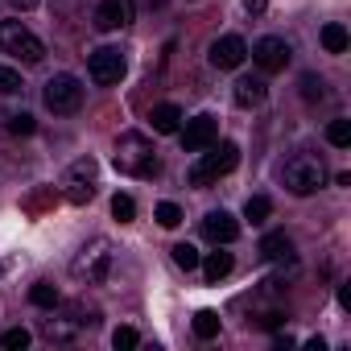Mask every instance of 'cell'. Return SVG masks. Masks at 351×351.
Returning <instances> with one entry per match:
<instances>
[{"label": "cell", "mask_w": 351, "mask_h": 351, "mask_svg": "<svg viewBox=\"0 0 351 351\" xmlns=\"http://www.w3.org/2000/svg\"><path fill=\"white\" fill-rule=\"evenodd\" d=\"M240 165V145L236 141H219L211 153H199V161L186 169V178H191V186H211V182H219L223 173H232Z\"/></svg>", "instance_id": "obj_3"}, {"label": "cell", "mask_w": 351, "mask_h": 351, "mask_svg": "<svg viewBox=\"0 0 351 351\" xmlns=\"http://www.w3.org/2000/svg\"><path fill=\"white\" fill-rule=\"evenodd\" d=\"M149 120H153V132H178L182 128V108L178 104H157Z\"/></svg>", "instance_id": "obj_17"}, {"label": "cell", "mask_w": 351, "mask_h": 351, "mask_svg": "<svg viewBox=\"0 0 351 351\" xmlns=\"http://www.w3.org/2000/svg\"><path fill=\"white\" fill-rule=\"evenodd\" d=\"M211 66L215 71H236L244 58H248V46H244V38H236V34H228V38H219V42H211Z\"/></svg>", "instance_id": "obj_12"}, {"label": "cell", "mask_w": 351, "mask_h": 351, "mask_svg": "<svg viewBox=\"0 0 351 351\" xmlns=\"http://www.w3.org/2000/svg\"><path fill=\"white\" fill-rule=\"evenodd\" d=\"M66 314H71V318H50V322H46V339H50V343H54V339H58V343H62V339H75L83 326H95V322H99V318H83V306H71Z\"/></svg>", "instance_id": "obj_13"}, {"label": "cell", "mask_w": 351, "mask_h": 351, "mask_svg": "<svg viewBox=\"0 0 351 351\" xmlns=\"http://www.w3.org/2000/svg\"><path fill=\"white\" fill-rule=\"evenodd\" d=\"M0 50L13 54V58H21V62H29V66L46 58L42 38L29 25H21V21H0Z\"/></svg>", "instance_id": "obj_5"}, {"label": "cell", "mask_w": 351, "mask_h": 351, "mask_svg": "<svg viewBox=\"0 0 351 351\" xmlns=\"http://www.w3.org/2000/svg\"><path fill=\"white\" fill-rule=\"evenodd\" d=\"M215 141H219V120H215L211 112L186 120V128H182V149H186V153H203V149H211Z\"/></svg>", "instance_id": "obj_10"}, {"label": "cell", "mask_w": 351, "mask_h": 351, "mask_svg": "<svg viewBox=\"0 0 351 351\" xmlns=\"http://www.w3.org/2000/svg\"><path fill=\"white\" fill-rule=\"evenodd\" d=\"M289 58H293V50H289V42H285V38H261V42L252 46V62H256L265 75L285 71V66H289Z\"/></svg>", "instance_id": "obj_9"}, {"label": "cell", "mask_w": 351, "mask_h": 351, "mask_svg": "<svg viewBox=\"0 0 351 351\" xmlns=\"http://www.w3.org/2000/svg\"><path fill=\"white\" fill-rule=\"evenodd\" d=\"M112 215H116L120 223H128V219L136 215V203H132V195H116V199H112Z\"/></svg>", "instance_id": "obj_30"}, {"label": "cell", "mask_w": 351, "mask_h": 351, "mask_svg": "<svg viewBox=\"0 0 351 351\" xmlns=\"http://www.w3.org/2000/svg\"><path fill=\"white\" fill-rule=\"evenodd\" d=\"M236 104L240 108H261L265 104V95H269V87H265V79H252V75H244V79H236Z\"/></svg>", "instance_id": "obj_15"}, {"label": "cell", "mask_w": 351, "mask_h": 351, "mask_svg": "<svg viewBox=\"0 0 351 351\" xmlns=\"http://www.w3.org/2000/svg\"><path fill=\"white\" fill-rule=\"evenodd\" d=\"M9 5H13V9H21V13H25V9H38V5H42V0H9Z\"/></svg>", "instance_id": "obj_32"}, {"label": "cell", "mask_w": 351, "mask_h": 351, "mask_svg": "<svg viewBox=\"0 0 351 351\" xmlns=\"http://www.w3.org/2000/svg\"><path fill=\"white\" fill-rule=\"evenodd\" d=\"M95 173H99L95 157H79V161H71V169L62 173V195H66V203L83 207V203L95 199Z\"/></svg>", "instance_id": "obj_6"}, {"label": "cell", "mask_w": 351, "mask_h": 351, "mask_svg": "<svg viewBox=\"0 0 351 351\" xmlns=\"http://www.w3.org/2000/svg\"><path fill=\"white\" fill-rule=\"evenodd\" d=\"M9 132L13 136H34L38 132V120L29 112H17V116H9Z\"/></svg>", "instance_id": "obj_26"}, {"label": "cell", "mask_w": 351, "mask_h": 351, "mask_svg": "<svg viewBox=\"0 0 351 351\" xmlns=\"http://www.w3.org/2000/svg\"><path fill=\"white\" fill-rule=\"evenodd\" d=\"M265 5H269V0H244V9H248V13H265Z\"/></svg>", "instance_id": "obj_33"}, {"label": "cell", "mask_w": 351, "mask_h": 351, "mask_svg": "<svg viewBox=\"0 0 351 351\" xmlns=\"http://www.w3.org/2000/svg\"><path fill=\"white\" fill-rule=\"evenodd\" d=\"M132 17H136V0H99L95 5V29L104 34L132 25Z\"/></svg>", "instance_id": "obj_11"}, {"label": "cell", "mask_w": 351, "mask_h": 351, "mask_svg": "<svg viewBox=\"0 0 351 351\" xmlns=\"http://www.w3.org/2000/svg\"><path fill=\"white\" fill-rule=\"evenodd\" d=\"M112 261H116L112 240H108V236H95V240H87V244L75 252L71 273H75L79 281H87V285H104L108 273H112Z\"/></svg>", "instance_id": "obj_2"}, {"label": "cell", "mask_w": 351, "mask_h": 351, "mask_svg": "<svg viewBox=\"0 0 351 351\" xmlns=\"http://www.w3.org/2000/svg\"><path fill=\"white\" fill-rule=\"evenodd\" d=\"M318 42H322V50H326V54H343L351 38H347V29H343L339 21H330V25H322V34H318Z\"/></svg>", "instance_id": "obj_18"}, {"label": "cell", "mask_w": 351, "mask_h": 351, "mask_svg": "<svg viewBox=\"0 0 351 351\" xmlns=\"http://www.w3.org/2000/svg\"><path fill=\"white\" fill-rule=\"evenodd\" d=\"M273 215V203L265 199V195H252L248 203H244V219H252V223H265Z\"/></svg>", "instance_id": "obj_20"}, {"label": "cell", "mask_w": 351, "mask_h": 351, "mask_svg": "<svg viewBox=\"0 0 351 351\" xmlns=\"http://www.w3.org/2000/svg\"><path fill=\"white\" fill-rule=\"evenodd\" d=\"M195 335L199 339H215L219 335V314L215 310H199L195 314Z\"/></svg>", "instance_id": "obj_22"}, {"label": "cell", "mask_w": 351, "mask_h": 351, "mask_svg": "<svg viewBox=\"0 0 351 351\" xmlns=\"http://www.w3.org/2000/svg\"><path fill=\"white\" fill-rule=\"evenodd\" d=\"M42 95H46V108H50L54 116H71V112L83 108V83H79L75 75H54Z\"/></svg>", "instance_id": "obj_7"}, {"label": "cell", "mask_w": 351, "mask_h": 351, "mask_svg": "<svg viewBox=\"0 0 351 351\" xmlns=\"http://www.w3.org/2000/svg\"><path fill=\"white\" fill-rule=\"evenodd\" d=\"M203 236H207L211 244H232V240L240 236V223H236L228 211H211V215L203 219Z\"/></svg>", "instance_id": "obj_14"}, {"label": "cell", "mask_w": 351, "mask_h": 351, "mask_svg": "<svg viewBox=\"0 0 351 351\" xmlns=\"http://www.w3.org/2000/svg\"><path fill=\"white\" fill-rule=\"evenodd\" d=\"M29 339H34V335H29L25 326H13V330L0 335V347H9V351H25V347H29Z\"/></svg>", "instance_id": "obj_25"}, {"label": "cell", "mask_w": 351, "mask_h": 351, "mask_svg": "<svg viewBox=\"0 0 351 351\" xmlns=\"http://www.w3.org/2000/svg\"><path fill=\"white\" fill-rule=\"evenodd\" d=\"M136 343H141V335H136L132 326H116V330H112V347H116V351H132Z\"/></svg>", "instance_id": "obj_27"}, {"label": "cell", "mask_w": 351, "mask_h": 351, "mask_svg": "<svg viewBox=\"0 0 351 351\" xmlns=\"http://www.w3.org/2000/svg\"><path fill=\"white\" fill-rule=\"evenodd\" d=\"M199 265H203V277L215 285V281H223V277L232 273V252H211V256L199 261Z\"/></svg>", "instance_id": "obj_19"}, {"label": "cell", "mask_w": 351, "mask_h": 351, "mask_svg": "<svg viewBox=\"0 0 351 351\" xmlns=\"http://www.w3.org/2000/svg\"><path fill=\"white\" fill-rule=\"evenodd\" d=\"M25 83H21V75L13 71V66H0V95H17Z\"/></svg>", "instance_id": "obj_28"}, {"label": "cell", "mask_w": 351, "mask_h": 351, "mask_svg": "<svg viewBox=\"0 0 351 351\" xmlns=\"http://www.w3.org/2000/svg\"><path fill=\"white\" fill-rule=\"evenodd\" d=\"M112 165L124 173V178H153L157 173V149L145 132H120Z\"/></svg>", "instance_id": "obj_1"}, {"label": "cell", "mask_w": 351, "mask_h": 351, "mask_svg": "<svg viewBox=\"0 0 351 351\" xmlns=\"http://www.w3.org/2000/svg\"><path fill=\"white\" fill-rule=\"evenodd\" d=\"M29 302L42 306V310H54V306H58V289H54L50 281H38V285L29 289Z\"/></svg>", "instance_id": "obj_21"}, {"label": "cell", "mask_w": 351, "mask_h": 351, "mask_svg": "<svg viewBox=\"0 0 351 351\" xmlns=\"http://www.w3.org/2000/svg\"><path fill=\"white\" fill-rule=\"evenodd\" d=\"M124 71H128V62H124V50H116V46H99V50L87 58V75H91V83H99V87H116V83L124 79Z\"/></svg>", "instance_id": "obj_8"}, {"label": "cell", "mask_w": 351, "mask_h": 351, "mask_svg": "<svg viewBox=\"0 0 351 351\" xmlns=\"http://www.w3.org/2000/svg\"><path fill=\"white\" fill-rule=\"evenodd\" d=\"M157 223H161V228H178V223H182V207H178V203H161V207H157Z\"/></svg>", "instance_id": "obj_29"}, {"label": "cell", "mask_w": 351, "mask_h": 351, "mask_svg": "<svg viewBox=\"0 0 351 351\" xmlns=\"http://www.w3.org/2000/svg\"><path fill=\"white\" fill-rule=\"evenodd\" d=\"M326 141H330L335 149H347V145H351V120H330V124H326Z\"/></svg>", "instance_id": "obj_23"}, {"label": "cell", "mask_w": 351, "mask_h": 351, "mask_svg": "<svg viewBox=\"0 0 351 351\" xmlns=\"http://www.w3.org/2000/svg\"><path fill=\"white\" fill-rule=\"evenodd\" d=\"M261 256H265V261H293V240H289L285 232H269V236L261 240Z\"/></svg>", "instance_id": "obj_16"}, {"label": "cell", "mask_w": 351, "mask_h": 351, "mask_svg": "<svg viewBox=\"0 0 351 351\" xmlns=\"http://www.w3.org/2000/svg\"><path fill=\"white\" fill-rule=\"evenodd\" d=\"M199 261H203V256H199L195 244H173V265H178V269L191 273V269H199Z\"/></svg>", "instance_id": "obj_24"}, {"label": "cell", "mask_w": 351, "mask_h": 351, "mask_svg": "<svg viewBox=\"0 0 351 351\" xmlns=\"http://www.w3.org/2000/svg\"><path fill=\"white\" fill-rule=\"evenodd\" d=\"M322 87H326V83H322L318 75H302V95H306V99H322V95H326Z\"/></svg>", "instance_id": "obj_31"}, {"label": "cell", "mask_w": 351, "mask_h": 351, "mask_svg": "<svg viewBox=\"0 0 351 351\" xmlns=\"http://www.w3.org/2000/svg\"><path fill=\"white\" fill-rule=\"evenodd\" d=\"M281 178H285L289 195L306 199V195H314V191L326 182V165H322V157H314V153H293V157L285 161V169H281Z\"/></svg>", "instance_id": "obj_4"}]
</instances>
